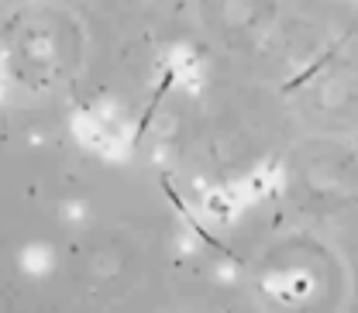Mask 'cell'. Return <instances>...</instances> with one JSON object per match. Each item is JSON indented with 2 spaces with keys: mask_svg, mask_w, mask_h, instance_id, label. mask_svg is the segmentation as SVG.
Masks as SVG:
<instances>
[{
  "mask_svg": "<svg viewBox=\"0 0 358 313\" xmlns=\"http://www.w3.org/2000/svg\"><path fill=\"white\" fill-rule=\"evenodd\" d=\"M162 189H166V196H169V200H173V207H176L179 214H182V217H186V224H189V227H193V234H196V238H200V241H207V245H210V248H217V252H224V255H227V259H234V252H231V248H224L221 241H217V238H214V234H207V231H203V227H200V224H196V217H193V214H189V207H186V203H182V200H179V193L176 189H173V182H169V179H162Z\"/></svg>",
  "mask_w": 358,
  "mask_h": 313,
  "instance_id": "6da1fadb",
  "label": "cell"
},
{
  "mask_svg": "<svg viewBox=\"0 0 358 313\" xmlns=\"http://www.w3.org/2000/svg\"><path fill=\"white\" fill-rule=\"evenodd\" d=\"M176 83V73L173 69H166V76H162V83H159V89L152 93V103L145 107V114H141V121H138V131H134V141H141L145 138V131H148V124H152V117H155V110H159V103H162V96L169 93V87Z\"/></svg>",
  "mask_w": 358,
  "mask_h": 313,
  "instance_id": "7a4b0ae2",
  "label": "cell"
},
{
  "mask_svg": "<svg viewBox=\"0 0 358 313\" xmlns=\"http://www.w3.org/2000/svg\"><path fill=\"white\" fill-rule=\"evenodd\" d=\"M331 59H334V52H327V55H324V59H317V62H313L310 69H303V73H300V76H296V80H289V83H286V87H282V89H296V87H303V83H307V80H310L313 73H320V69H324V66H327V62H331Z\"/></svg>",
  "mask_w": 358,
  "mask_h": 313,
  "instance_id": "3957f363",
  "label": "cell"
}]
</instances>
